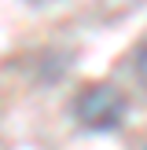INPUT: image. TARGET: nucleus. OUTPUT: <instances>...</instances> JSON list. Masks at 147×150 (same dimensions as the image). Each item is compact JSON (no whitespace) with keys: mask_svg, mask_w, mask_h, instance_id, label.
Returning a JSON list of instances; mask_svg holds the SVG:
<instances>
[{"mask_svg":"<svg viewBox=\"0 0 147 150\" xmlns=\"http://www.w3.org/2000/svg\"><path fill=\"white\" fill-rule=\"evenodd\" d=\"M125 110L129 103L114 84H85L74 99V117L88 132H114L125 121Z\"/></svg>","mask_w":147,"mask_h":150,"instance_id":"nucleus-1","label":"nucleus"},{"mask_svg":"<svg viewBox=\"0 0 147 150\" xmlns=\"http://www.w3.org/2000/svg\"><path fill=\"white\" fill-rule=\"evenodd\" d=\"M136 73H140V81L147 84V44L136 51Z\"/></svg>","mask_w":147,"mask_h":150,"instance_id":"nucleus-2","label":"nucleus"},{"mask_svg":"<svg viewBox=\"0 0 147 150\" xmlns=\"http://www.w3.org/2000/svg\"><path fill=\"white\" fill-rule=\"evenodd\" d=\"M33 4H44V0H33Z\"/></svg>","mask_w":147,"mask_h":150,"instance_id":"nucleus-3","label":"nucleus"}]
</instances>
